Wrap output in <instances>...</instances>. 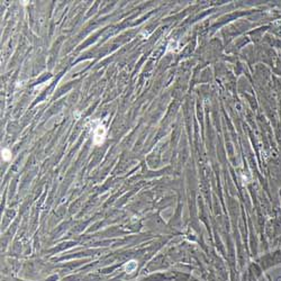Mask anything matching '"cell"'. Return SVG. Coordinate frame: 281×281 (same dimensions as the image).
<instances>
[{
    "mask_svg": "<svg viewBox=\"0 0 281 281\" xmlns=\"http://www.w3.org/2000/svg\"><path fill=\"white\" fill-rule=\"evenodd\" d=\"M96 127L94 130V145H100L104 143L105 141V137H106V128L105 126L99 122L97 120L96 122Z\"/></svg>",
    "mask_w": 281,
    "mask_h": 281,
    "instance_id": "cell-1",
    "label": "cell"
},
{
    "mask_svg": "<svg viewBox=\"0 0 281 281\" xmlns=\"http://www.w3.org/2000/svg\"><path fill=\"white\" fill-rule=\"evenodd\" d=\"M137 268V262L136 261H130L125 264V270L127 273H132L133 271H135Z\"/></svg>",
    "mask_w": 281,
    "mask_h": 281,
    "instance_id": "cell-2",
    "label": "cell"
},
{
    "mask_svg": "<svg viewBox=\"0 0 281 281\" xmlns=\"http://www.w3.org/2000/svg\"><path fill=\"white\" fill-rule=\"evenodd\" d=\"M1 154H2V159L5 161H9L11 159V152L8 150V149H3L1 151Z\"/></svg>",
    "mask_w": 281,
    "mask_h": 281,
    "instance_id": "cell-3",
    "label": "cell"
}]
</instances>
